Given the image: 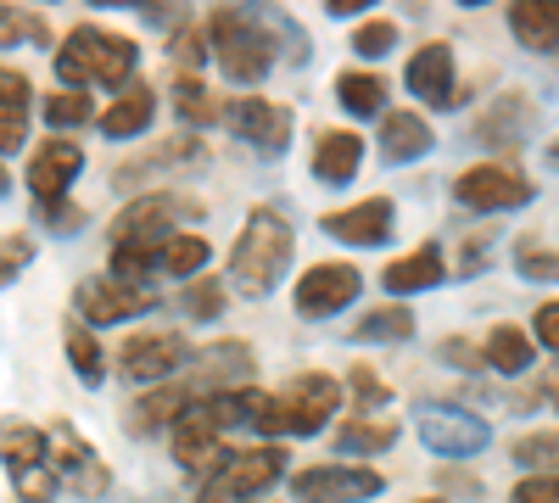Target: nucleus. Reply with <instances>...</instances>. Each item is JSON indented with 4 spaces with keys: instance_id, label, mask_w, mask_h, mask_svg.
Masks as SVG:
<instances>
[{
    "instance_id": "27",
    "label": "nucleus",
    "mask_w": 559,
    "mask_h": 503,
    "mask_svg": "<svg viewBox=\"0 0 559 503\" xmlns=\"http://www.w3.org/2000/svg\"><path fill=\"white\" fill-rule=\"evenodd\" d=\"M431 146H437V134L419 112H386L381 118V163H414Z\"/></svg>"
},
{
    "instance_id": "47",
    "label": "nucleus",
    "mask_w": 559,
    "mask_h": 503,
    "mask_svg": "<svg viewBox=\"0 0 559 503\" xmlns=\"http://www.w3.org/2000/svg\"><path fill=\"white\" fill-rule=\"evenodd\" d=\"M509 503H559V476H526L509 492Z\"/></svg>"
},
{
    "instance_id": "51",
    "label": "nucleus",
    "mask_w": 559,
    "mask_h": 503,
    "mask_svg": "<svg viewBox=\"0 0 559 503\" xmlns=\"http://www.w3.org/2000/svg\"><path fill=\"white\" fill-rule=\"evenodd\" d=\"M369 7V0H331V7H324V12H331V17H358Z\"/></svg>"
},
{
    "instance_id": "49",
    "label": "nucleus",
    "mask_w": 559,
    "mask_h": 503,
    "mask_svg": "<svg viewBox=\"0 0 559 503\" xmlns=\"http://www.w3.org/2000/svg\"><path fill=\"white\" fill-rule=\"evenodd\" d=\"M442 358H453L459 370H481V358H487V352H476L471 342H442Z\"/></svg>"
},
{
    "instance_id": "11",
    "label": "nucleus",
    "mask_w": 559,
    "mask_h": 503,
    "mask_svg": "<svg viewBox=\"0 0 559 503\" xmlns=\"http://www.w3.org/2000/svg\"><path fill=\"white\" fill-rule=\"evenodd\" d=\"M419 442L442 459H471V453L487 447V420H476L471 408H453V403H419Z\"/></svg>"
},
{
    "instance_id": "9",
    "label": "nucleus",
    "mask_w": 559,
    "mask_h": 503,
    "mask_svg": "<svg viewBox=\"0 0 559 503\" xmlns=\"http://www.w3.org/2000/svg\"><path fill=\"white\" fill-rule=\"evenodd\" d=\"M185 363H191V347H185L179 331H140L118 352V375L134 386H168Z\"/></svg>"
},
{
    "instance_id": "34",
    "label": "nucleus",
    "mask_w": 559,
    "mask_h": 503,
    "mask_svg": "<svg viewBox=\"0 0 559 503\" xmlns=\"http://www.w3.org/2000/svg\"><path fill=\"white\" fill-rule=\"evenodd\" d=\"M408 336H414V313L408 308H369L353 325V342H408Z\"/></svg>"
},
{
    "instance_id": "52",
    "label": "nucleus",
    "mask_w": 559,
    "mask_h": 503,
    "mask_svg": "<svg viewBox=\"0 0 559 503\" xmlns=\"http://www.w3.org/2000/svg\"><path fill=\"white\" fill-rule=\"evenodd\" d=\"M7 185H12V179H7V168H0V196H7Z\"/></svg>"
},
{
    "instance_id": "14",
    "label": "nucleus",
    "mask_w": 559,
    "mask_h": 503,
    "mask_svg": "<svg viewBox=\"0 0 559 503\" xmlns=\"http://www.w3.org/2000/svg\"><path fill=\"white\" fill-rule=\"evenodd\" d=\"M381 470L364 465H313L302 476H292V498L297 503H358V498H381Z\"/></svg>"
},
{
    "instance_id": "30",
    "label": "nucleus",
    "mask_w": 559,
    "mask_h": 503,
    "mask_svg": "<svg viewBox=\"0 0 559 503\" xmlns=\"http://www.w3.org/2000/svg\"><path fill=\"white\" fill-rule=\"evenodd\" d=\"M62 347H68L73 375H79L84 386H102V381H107V352H102L96 331H90L84 319H68V325H62Z\"/></svg>"
},
{
    "instance_id": "22",
    "label": "nucleus",
    "mask_w": 559,
    "mask_h": 503,
    "mask_svg": "<svg viewBox=\"0 0 559 503\" xmlns=\"http://www.w3.org/2000/svg\"><path fill=\"white\" fill-rule=\"evenodd\" d=\"M28 101H34V84L23 68H0V157L23 152L28 141Z\"/></svg>"
},
{
    "instance_id": "13",
    "label": "nucleus",
    "mask_w": 559,
    "mask_h": 503,
    "mask_svg": "<svg viewBox=\"0 0 559 503\" xmlns=\"http://www.w3.org/2000/svg\"><path fill=\"white\" fill-rule=\"evenodd\" d=\"M224 123L236 129L252 152H263V157L286 152V146H292V129H297L292 107H274V101H263V96H236V101L224 107Z\"/></svg>"
},
{
    "instance_id": "24",
    "label": "nucleus",
    "mask_w": 559,
    "mask_h": 503,
    "mask_svg": "<svg viewBox=\"0 0 559 503\" xmlns=\"http://www.w3.org/2000/svg\"><path fill=\"white\" fill-rule=\"evenodd\" d=\"M252 381V352L241 347V342H218V347H207L202 358H197V386H202V397L207 392H241Z\"/></svg>"
},
{
    "instance_id": "40",
    "label": "nucleus",
    "mask_w": 559,
    "mask_h": 503,
    "mask_svg": "<svg viewBox=\"0 0 559 503\" xmlns=\"http://www.w3.org/2000/svg\"><path fill=\"white\" fill-rule=\"evenodd\" d=\"M392 45H397V23H386V17H369V23L353 28V51H358L364 62H381Z\"/></svg>"
},
{
    "instance_id": "19",
    "label": "nucleus",
    "mask_w": 559,
    "mask_h": 503,
    "mask_svg": "<svg viewBox=\"0 0 559 503\" xmlns=\"http://www.w3.org/2000/svg\"><path fill=\"white\" fill-rule=\"evenodd\" d=\"M218 420L202 408V397H197V408L185 415L179 426H174V459H179V470H191V476H207L218 459H224V447H218Z\"/></svg>"
},
{
    "instance_id": "21",
    "label": "nucleus",
    "mask_w": 559,
    "mask_h": 503,
    "mask_svg": "<svg viewBox=\"0 0 559 503\" xmlns=\"http://www.w3.org/2000/svg\"><path fill=\"white\" fill-rule=\"evenodd\" d=\"M202 157H207L202 141L179 134V141H163V146H152V152H140L134 163H123V168L112 173V185H140V179H157V173H174V168H197Z\"/></svg>"
},
{
    "instance_id": "41",
    "label": "nucleus",
    "mask_w": 559,
    "mask_h": 503,
    "mask_svg": "<svg viewBox=\"0 0 559 503\" xmlns=\"http://www.w3.org/2000/svg\"><path fill=\"white\" fill-rule=\"evenodd\" d=\"M34 218L45 224V230H51V236H79L84 230V207L79 202H34Z\"/></svg>"
},
{
    "instance_id": "5",
    "label": "nucleus",
    "mask_w": 559,
    "mask_h": 503,
    "mask_svg": "<svg viewBox=\"0 0 559 503\" xmlns=\"http://www.w3.org/2000/svg\"><path fill=\"white\" fill-rule=\"evenodd\" d=\"M280 476H286V453L274 442L269 447H224V459L197 487V503H252Z\"/></svg>"
},
{
    "instance_id": "32",
    "label": "nucleus",
    "mask_w": 559,
    "mask_h": 503,
    "mask_svg": "<svg viewBox=\"0 0 559 503\" xmlns=\"http://www.w3.org/2000/svg\"><path fill=\"white\" fill-rule=\"evenodd\" d=\"M174 112H179L185 123H191V129H197V123L207 129V123H218V118H224V107L213 101V89H207L197 73H179V79H174Z\"/></svg>"
},
{
    "instance_id": "46",
    "label": "nucleus",
    "mask_w": 559,
    "mask_h": 503,
    "mask_svg": "<svg viewBox=\"0 0 559 503\" xmlns=\"http://www.w3.org/2000/svg\"><path fill=\"white\" fill-rule=\"evenodd\" d=\"M515 268L526 274V280H543V286H554V280H559V252H543V247H521Z\"/></svg>"
},
{
    "instance_id": "31",
    "label": "nucleus",
    "mask_w": 559,
    "mask_h": 503,
    "mask_svg": "<svg viewBox=\"0 0 559 503\" xmlns=\"http://www.w3.org/2000/svg\"><path fill=\"white\" fill-rule=\"evenodd\" d=\"M336 96L353 118H381L386 107V79L381 73H336Z\"/></svg>"
},
{
    "instance_id": "20",
    "label": "nucleus",
    "mask_w": 559,
    "mask_h": 503,
    "mask_svg": "<svg viewBox=\"0 0 559 503\" xmlns=\"http://www.w3.org/2000/svg\"><path fill=\"white\" fill-rule=\"evenodd\" d=\"M191 408H197V392H191V386H152L146 397L129 403V431H134V436H152V431H163V426H179Z\"/></svg>"
},
{
    "instance_id": "43",
    "label": "nucleus",
    "mask_w": 559,
    "mask_h": 503,
    "mask_svg": "<svg viewBox=\"0 0 559 503\" xmlns=\"http://www.w3.org/2000/svg\"><path fill=\"white\" fill-rule=\"evenodd\" d=\"M207 51H213V45H207V28H202V23H185V28L174 34V62H179L185 73L202 68V62H207Z\"/></svg>"
},
{
    "instance_id": "53",
    "label": "nucleus",
    "mask_w": 559,
    "mask_h": 503,
    "mask_svg": "<svg viewBox=\"0 0 559 503\" xmlns=\"http://www.w3.org/2000/svg\"><path fill=\"white\" fill-rule=\"evenodd\" d=\"M548 163H554V168H559V146H554V152H548Z\"/></svg>"
},
{
    "instance_id": "48",
    "label": "nucleus",
    "mask_w": 559,
    "mask_h": 503,
    "mask_svg": "<svg viewBox=\"0 0 559 503\" xmlns=\"http://www.w3.org/2000/svg\"><path fill=\"white\" fill-rule=\"evenodd\" d=\"M532 331H537V342H543L548 352H559V302H543V308H537V325H532Z\"/></svg>"
},
{
    "instance_id": "29",
    "label": "nucleus",
    "mask_w": 559,
    "mask_h": 503,
    "mask_svg": "<svg viewBox=\"0 0 559 503\" xmlns=\"http://www.w3.org/2000/svg\"><path fill=\"white\" fill-rule=\"evenodd\" d=\"M381 286H386V291H397V297L442 286V252H437V247H419V252H408V258L386 263V274H381Z\"/></svg>"
},
{
    "instance_id": "26",
    "label": "nucleus",
    "mask_w": 559,
    "mask_h": 503,
    "mask_svg": "<svg viewBox=\"0 0 559 503\" xmlns=\"http://www.w3.org/2000/svg\"><path fill=\"white\" fill-rule=\"evenodd\" d=\"M509 34L537 57L559 51V0H521V7H509Z\"/></svg>"
},
{
    "instance_id": "35",
    "label": "nucleus",
    "mask_w": 559,
    "mask_h": 503,
    "mask_svg": "<svg viewBox=\"0 0 559 503\" xmlns=\"http://www.w3.org/2000/svg\"><path fill=\"white\" fill-rule=\"evenodd\" d=\"M397 442V426L392 420H347L336 431V447L342 453H386Z\"/></svg>"
},
{
    "instance_id": "7",
    "label": "nucleus",
    "mask_w": 559,
    "mask_h": 503,
    "mask_svg": "<svg viewBox=\"0 0 559 503\" xmlns=\"http://www.w3.org/2000/svg\"><path fill=\"white\" fill-rule=\"evenodd\" d=\"M0 465H7L12 487L23 503H51L57 498V470H51V442L28 420H0Z\"/></svg>"
},
{
    "instance_id": "37",
    "label": "nucleus",
    "mask_w": 559,
    "mask_h": 503,
    "mask_svg": "<svg viewBox=\"0 0 559 503\" xmlns=\"http://www.w3.org/2000/svg\"><path fill=\"white\" fill-rule=\"evenodd\" d=\"M207 258H213L207 236H168L157 263H163L168 274H202V268H207Z\"/></svg>"
},
{
    "instance_id": "44",
    "label": "nucleus",
    "mask_w": 559,
    "mask_h": 503,
    "mask_svg": "<svg viewBox=\"0 0 559 503\" xmlns=\"http://www.w3.org/2000/svg\"><path fill=\"white\" fill-rule=\"evenodd\" d=\"M28 263H34V241L28 236H7L0 241V286H12Z\"/></svg>"
},
{
    "instance_id": "15",
    "label": "nucleus",
    "mask_w": 559,
    "mask_h": 503,
    "mask_svg": "<svg viewBox=\"0 0 559 503\" xmlns=\"http://www.w3.org/2000/svg\"><path fill=\"white\" fill-rule=\"evenodd\" d=\"M364 291V274L353 263H313L302 280H297V313L308 319H331L342 308H353Z\"/></svg>"
},
{
    "instance_id": "36",
    "label": "nucleus",
    "mask_w": 559,
    "mask_h": 503,
    "mask_svg": "<svg viewBox=\"0 0 559 503\" xmlns=\"http://www.w3.org/2000/svg\"><path fill=\"white\" fill-rule=\"evenodd\" d=\"M515 465L537 470V476H559V431H532V436H515Z\"/></svg>"
},
{
    "instance_id": "42",
    "label": "nucleus",
    "mask_w": 559,
    "mask_h": 503,
    "mask_svg": "<svg viewBox=\"0 0 559 503\" xmlns=\"http://www.w3.org/2000/svg\"><path fill=\"white\" fill-rule=\"evenodd\" d=\"M179 308L191 313V319H218V313H224L218 280H207V274H202V280H191V286H185V297H179Z\"/></svg>"
},
{
    "instance_id": "33",
    "label": "nucleus",
    "mask_w": 559,
    "mask_h": 503,
    "mask_svg": "<svg viewBox=\"0 0 559 503\" xmlns=\"http://www.w3.org/2000/svg\"><path fill=\"white\" fill-rule=\"evenodd\" d=\"M487 363H492V370H503V375H526L532 370V336L515 331V325H498L487 336Z\"/></svg>"
},
{
    "instance_id": "17",
    "label": "nucleus",
    "mask_w": 559,
    "mask_h": 503,
    "mask_svg": "<svg viewBox=\"0 0 559 503\" xmlns=\"http://www.w3.org/2000/svg\"><path fill=\"white\" fill-rule=\"evenodd\" d=\"M392 224H397V207H392L386 196H369V202H358V207L324 213L319 230L336 236V241H347V247H381V241H392Z\"/></svg>"
},
{
    "instance_id": "25",
    "label": "nucleus",
    "mask_w": 559,
    "mask_h": 503,
    "mask_svg": "<svg viewBox=\"0 0 559 503\" xmlns=\"http://www.w3.org/2000/svg\"><path fill=\"white\" fill-rule=\"evenodd\" d=\"M537 123L532 101L521 96V89H509V96L492 101V112H481L476 123V146H521V134Z\"/></svg>"
},
{
    "instance_id": "10",
    "label": "nucleus",
    "mask_w": 559,
    "mask_h": 503,
    "mask_svg": "<svg viewBox=\"0 0 559 503\" xmlns=\"http://www.w3.org/2000/svg\"><path fill=\"white\" fill-rule=\"evenodd\" d=\"M45 442H51V470H57V481H62L73 498H102V492L112 487V470L102 465V453L90 447L68 420H57L51 431H45Z\"/></svg>"
},
{
    "instance_id": "50",
    "label": "nucleus",
    "mask_w": 559,
    "mask_h": 503,
    "mask_svg": "<svg viewBox=\"0 0 559 503\" xmlns=\"http://www.w3.org/2000/svg\"><path fill=\"white\" fill-rule=\"evenodd\" d=\"M459 263H464V274H481V263H487V230H481L476 241H464Z\"/></svg>"
},
{
    "instance_id": "8",
    "label": "nucleus",
    "mask_w": 559,
    "mask_h": 503,
    "mask_svg": "<svg viewBox=\"0 0 559 503\" xmlns=\"http://www.w3.org/2000/svg\"><path fill=\"white\" fill-rule=\"evenodd\" d=\"M73 319H84L90 331L96 325H123V319H146L157 308V286L152 280H118V274H90L73 291Z\"/></svg>"
},
{
    "instance_id": "45",
    "label": "nucleus",
    "mask_w": 559,
    "mask_h": 503,
    "mask_svg": "<svg viewBox=\"0 0 559 503\" xmlns=\"http://www.w3.org/2000/svg\"><path fill=\"white\" fill-rule=\"evenodd\" d=\"M353 397H358L364 415H369V408H386V403H392L386 381H381L376 370H369V363H358V370H353Z\"/></svg>"
},
{
    "instance_id": "6",
    "label": "nucleus",
    "mask_w": 559,
    "mask_h": 503,
    "mask_svg": "<svg viewBox=\"0 0 559 503\" xmlns=\"http://www.w3.org/2000/svg\"><path fill=\"white\" fill-rule=\"evenodd\" d=\"M336 403H342V386L331 381V375H297L280 397H269L263 403V415H258V431H269V436H313V431H324V420L336 415Z\"/></svg>"
},
{
    "instance_id": "54",
    "label": "nucleus",
    "mask_w": 559,
    "mask_h": 503,
    "mask_svg": "<svg viewBox=\"0 0 559 503\" xmlns=\"http://www.w3.org/2000/svg\"><path fill=\"white\" fill-rule=\"evenodd\" d=\"M426 503H437V498H426Z\"/></svg>"
},
{
    "instance_id": "28",
    "label": "nucleus",
    "mask_w": 559,
    "mask_h": 503,
    "mask_svg": "<svg viewBox=\"0 0 559 503\" xmlns=\"http://www.w3.org/2000/svg\"><path fill=\"white\" fill-rule=\"evenodd\" d=\"M364 163V141L353 129H324L319 146H313V173L324 179V185H347V179L358 173Z\"/></svg>"
},
{
    "instance_id": "23",
    "label": "nucleus",
    "mask_w": 559,
    "mask_h": 503,
    "mask_svg": "<svg viewBox=\"0 0 559 503\" xmlns=\"http://www.w3.org/2000/svg\"><path fill=\"white\" fill-rule=\"evenodd\" d=\"M157 118V89L152 84H129L112 96V107L96 118L107 141H134V134H146V123Z\"/></svg>"
},
{
    "instance_id": "3",
    "label": "nucleus",
    "mask_w": 559,
    "mask_h": 503,
    "mask_svg": "<svg viewBox=\"0 0 559 503\" xmlns=\"http://www.w3.org/2000/svg\"><path fill=\"white\" fill-rule=\"evenodd\" d=\"M57 62V79L62 89H84V84H102V89H129L134 84V39L129 34H112V28H96V23H79L68 39H62V51L51 57Z\"/></svg>"
},
{
    "instance_id": "2",
    "label": "nucleus",
    "mask_w": 559,
    "mask_h": 503,
    "mask_svg": "<svg viewBox=\"0 0 559 503\" xmlns=\"http://www.w3.org/2000/svg\"><path fill=\"white\" fill-rule=\"evenodd\" d=\"M174 218H202V202L185 191H152L112 218V274L118 280H146L157 268Z\"/></svg>"
},
{
    "instance_id": "39",
    "label": "nucleus",
    "mask_w": 559,
    "mask_h": 503,
    "mask_svg": "<svg viewBox=\"0 0 559 503\" xmlns=\"http://www.w3.org/2000/svg\"><path fill=\"white\" fill-rule=\"evenodd\" d=\"M23 39L45 45V39H51V28H45V17H34L23 7H0V51H12V45H23Z\"/></svg>"
},
{
    "instance_id": "12",
    "label": "nucleus",
    "mask_w": 559,
    "mask_h": 503,
    "mask_svg": "<svg viewBox=\"0 0 559 503\" xmlns=\"http://www.w3.org/2000/svg\"><path fill=\"white\" fill-rule=\"evenodd\" d=\"M453 196L476 213H509V207H526L537 191L521 168H503V163H481V168H464L453 179Z\"/></svg>"
},
{
    "instance_id": "16",
    "label": "nucleus",
    "mask_w": 559,
    "mask_h": 503,
    "mask_svg": "<svg viewBox=\"0 0 559 503\" xmlns=\"http://www.w3.org/2000/svg\"><path fill=\"white\" fill-rule=\"evenodd\" d=\"M79 173H84V152L73 141H62V134H51L28 157V191H34V202H62Z\"/></svg>"
},
{
    "instance_id": "18",
    "label": "nucleus",
    "mask_w": 559,
    "mask_h": 503,
    "mask_svg": "<svg viewBox=\"0 0 559 503\" xmlns=\"http://www.w3.org/2000/svg\"><path fill=\"white\" fill-rule=\"evenodd\" d=\"M408 89L426 107H459L464 96H459V84H453V45H442V39H431V45H419L414 51V62H408Z\"/></svg>"
},
{
    "instance_id": "4",
    "label": "nucleus",
    "mask_w": 559,
    "mask_h": 503,
    "mask_svg": "<svg viewBox=\"0 0 559 503\" xmlns=\"http://www.w3.org/2000/svg\"><path fill=\"white\" fill-rule=\"evenodd\" d=\"M292 252H297V236L286 230V218L274 207H258L247 218V230L229 247V274H236V291L241 297H269L292 268Z\"/></svg>"
},
{
    "instance_id": "1",
    "label": "nucleus",
    "mask_w": 559,
    "mask_h": 503,
    "mask_svg": "<svg viewBox=\"0 0 559 503\" xmlns=\"http://www.w3.org/2000/svg\"><path fill=\"white\" fill-rule=\"evenodd\" d=\"M207 45L236 84H258L274 68L280 45H286L292 62H308V34L274 7H218L207 17Z\"/></svg>"
},
{
    "instance_id": "38",
    "label": "nucleus",
    "mask_w": 559,
    "mask_h": 503,
    "mask_svg": "<svg viewBox=\"0 0 559 503\" xmlns=\"http://www.w3.org/2000/svg\"><path fill=\"white\" fill-rule=\"evenodd\" d=\"M90 118H96V107H90L84 89H57V96H45V123H51L57 134H62V129H79V123H90Z\"/></svg>"
}]
</instances>
